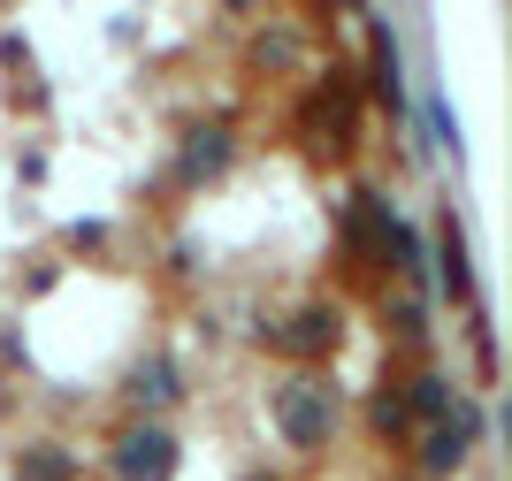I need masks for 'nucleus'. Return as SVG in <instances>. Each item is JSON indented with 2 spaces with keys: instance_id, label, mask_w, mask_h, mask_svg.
Masks as SVG:
<instances>
[{
  "instance_id": "nucleus-1",
  "label": "nucleus",
  "mask_w": 512,
  "mask_h": 481,
  "mask_svg": "<svg viewBox=\"0 0 512 481\" xmlns=\"http://www.w3.org/2000/svg\"><path fill=\"white\" fill-rule=\"evenodd\" d=\"M169 466H176V436L161 420H130L115 443V481H169Z\"/></svg>"
},
{
  "instance_id": "nucleus-2",
  "label": "nucleus",
  "mask_w": 512,
  "mask_h": 481,
  "mask_svg": "<svg viewBox=\"0 0 512 481\" xmlns=\"http://www.w3.org/2000/svg\"><path fill=\"white\" fill-rule=\"evenodd\" d=\"M222 168H230V123L192 130V138H184V153H176V184H214Z\"/></svg>"
},
{
  "instance_id": "nucleus-7",
  "label": "nucleus",
  "mask_w": 512,
  "mask_h": 481,
  "mask_svg": "<svg viewBox=\"0 0 512 481\" xmlns=\"http://www.w3.org/2000/svg\"><path fill=\"white\" fill-rule=\"evenodd\" d=\"M428 123H436V138L459 153V123H451V107H444V100H428Z\"/></svg>"
},
{
  "instance_id": "nucleus-4",
  "label": "nucleus",
  "mask_w": 512,
  "mask_h": 481,
  "mask_svg": "<svg viewBox=\"0 0 512 481\" xmlns=\"http://www.w3.org/2000/svg\"><path fill=\"white\" fill-rule=\"evenodd\" d=\"M283 405H291V413H283V436H291V443H321V428L337 420V405H329V390H321V382H299Z\"/></svg>"
},
{
  "instance_id": "nucleus-5",
  "label": "nucleus",
  "mask_w": 512,
  "mask_h": 481,
  "mask_svg": "<svg viewBox=\"0 0 512 481\" xmlns=\"http://www.w3.org/2000/svg\"><path fill=\"white\" fill-rule=\"evenodd\" d=\"M375 107H383L390 123L406 115V84H398V39H390V31H375Z\"/></svg>"
},
{
  "instance_id": "nucleus-8",
  "label": "nucleus",
  "mask_w": 512,
  "mask_h": 481,
  "mask_svg": "<svg viewBox=\"0 0 512 481\" xmlns=\"http://www.w3.org/2000/svg\"><path fill=\"white\" fill-rule=\"evenodd\" d=\"M253 481H276V474H253Z\"/></svg>"
},
{
  "instance_id": "nucleus-3",
  "label": "nucleus",
  "mask_w": 512,
  "mask_h": 481,
  "mask_svg": "<svg viewBox=\"0 0 512 481\" xmlns=\"http://www.w3.org/2000/svg\"><path fill=\"white\" fill-rule=\"evenodd\" d=\"M283 352L291 359H306V367H314V359H329L337 352V314H329V306H299V321H291V329H283Z\"/></svg>"
},
{
  "instance_id": "nucleus-6",
  "label": "nucleus",
  "mask_w": 512,
  "mask_h": 481,
  "mask_svg": "<svg viewBox=\"0 0 512 481\" xmlns=\"http://www.w3.org/2000/svg\"><path fill=\"white\" fill-rule=\"evenodd\" d=\"M436 260H444L451 298H467V291H474V275H467V237H459V222H444V237H436Z\"/></svg>"
}]
</instances>
